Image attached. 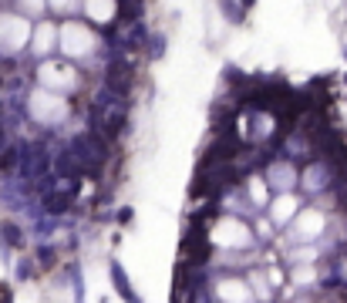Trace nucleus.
Wrapping results in <instances>:
<instances>
[{"label": "nucleus", "mask_w": 347, "mask_h": 303, "mask_svg": "<svg viewBox=\"0 0 347 303\" xmlns=\"http://www.w3.org/2000/svg\"><path fill=\"white\" fill-rule=\"evenodd\" d=\"M219 4H223V10H226V17L229 20H233V24H243V4H236V0H219Z\"/></svg>", "instance_id": "obj_9"}, {"label": "nucleus", "mask_w": 347, "mask_h": 303, "mask_svg": "<svg viewBox=\"0 0 347 303\" xmlns=\"http://www.w3.org/2000/svg\"><path fill=\"white\" fill-rule=\"evenodd\" d=\"M0 240L10 243V246H20V243H24V236H20V229H17L14 223H4V229H0Z\"/></svg>", "instance_id": "obj_8"}, {"label": "nucleus", "mask_w": 347, "mask_h": 303, "mask_svg": "<svg viewBox=\"0 0 347 303\" xmlns=\"http://www.w3.org/2000/svg\"><path fill=\"white\" fill-rule=\"evenodd\" d=\"M240 4H243V7H246V10H250V7H253V0H240Z\"/></svg>", "instance_id": "obj_12"}, {"label": "nucleus", "mask_w": 347, "mask_h": 303, "mask_svg": "<svg viewBox=\"0 0 347 303\" xmlns=\"http://www.w3.org/2000/svg\"><path fill=\"white\" fill-rule=\"evenodd\" d=\"M209 253H212V246H209V240H206V226H189V232L182 236V256H186L192 266H202L206 259H209Z\"/></svg>", "instance_id": "obj_3"}, {"label": "nucleus", "mask_w": 347, "mask_h": 303, "mask_svg": "<svg viewBox=\"0 0 347 303\" xmlns=\"http://www.w3.org/2000/svg\"><path fill=\"white\" fill-rule=\"evenodd\" d=\"M108 84H112L118 95H128V88H132V64H125V61H115V64H108Z\"/></svg>", "instance_id": "obj_4"}, {"label": "nucleus", "mask_w": 347, "mask_h": 303, "mask_svg": "<svg viewBox=\"0 0 347 303\" xmlns=\"http://www.w3.org/2000/svg\"><path fill=\"white\" fill-rule=\"evenodd\" d=\"M148 54L152 57L162 54V34H152V37H148Z\"/></svg>", "instance_id": "obj_10"}, {"label": "nucleus", "mask_w": 347, "mask_h": 303, "mask_svg": "<svg viewBox=\"0 0 347 303\" xmlns=\"http://www.w3.org/2000/svg\"><path fill=\"white\" fill-rule=\"evenodd\" d=\"M125 125H128V104H125V95H118L112 84L101 88V91H95V98H91V132H98L101 138L115 142V138L125 132Z\"/></svg>", "instance_id": "obj_1"}, {"label": "nucleus", "mask_w": 347, "mask_h": 303, "mask_svg": "<svg viewBox=\"0 0 347 303\" xmlns=\"http://www.w3.org/2000/svg\"><path fill=\"white\" fill-rule=\"evenodd\" d=\"M71 148H74V155H78L84 176H91V179L101 176V168H105V162H108V138H101L98 132H84V135H78L71 142Z\"/></svg>", "instance_id": "obj_2"}, {"label": "nucleus", "mask_w": 347, "mask_h": 303, "mask_svg": "<svg viewBox=\"0 0 347 303\" xmlns=\"http://www.w3.org/2000/svg\"><path fill=\"white\" fill-rule=\"evenodd\" d=\"M71 199H74V192H68V189H51L48 196H44V209H48L51 215H61V212H68V209H71Z\"/></svg>", "instance_id": "obj_5"}, {"label": "nucleus", "mask_w": 347, "mask_h": 303, "mask_svg": "<svg viewBox=\"0 0 347 303\" xmlns=\"http://www.w3.org/2000/svg\"><path fill=\"white\" fill-rule=\"evenodd\" d=\"M20 159H24V148H20V145H7V148L0 152V172H4V176H7V172H17Z\"/></svg>", "instance_id": "obj_6"}, {"label": "nucleus", "mask_w": 347, "mask_h": 303, "mask_svg": "<svg viewBox=\"0 0 347 303\" xmlns=\"http://www.w3.org/2000/svg\"><path fill=\"white\" fill-rule=\"evenodd\" d=\"M112 279H115V287L121 290V296H125V300H135V293L128 290V279H125V270H121L118 263H112Z\"/></svg>", "instance_id": "obj_7"}, {"label": "nucleus", "mask_w": 347, "mask_h": 303, "mask_svg": "<svg viewBox=\"0 0 347 303\" xmlns=\"http://www.w3.org/2000/svg\"><path fill=\"white\" fill-rule=\"evenodd\" d=\"M118 223H132V209H121V212H118Z\"/></svg>", "instance_id": "obj_11"}]
</instances>
